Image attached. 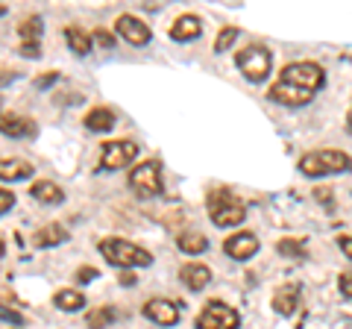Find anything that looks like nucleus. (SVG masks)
<instances>
[{
	"instance_id": "58836bf2",
	"label": "nucleus",
	"mask_w": 352,
	"mask_h": 329,
	"mask_svg": "<svg viewBox=\"0 0 352 329\" xmlns=\"http://www.w3.org/2000/svg\"><path fill=\"white\" fill-rule=\"evenodd\" d=\"M349 127H352V109H349Z\"/></svg>"
},
{
	"instance_id": "a211bd4d",
	"label": "nucleus",
	"mask_w": 352,
	"mask_h": 329,
	"mask_svg": "<svg viewBox=\"0 0 352 329\" xmlns=\"http://www.w3.org/2000/svg\"><path fill=\"white\" fill-rule=\"evenodd\" d=\"M85 127L91 129V133H109V129L115 127V112L106 106H97L85 115Z\"/></svg>"
},
{
	"instance_id": "423d86ee",
	"label": "nucleus",
	"mask_w": 352,
	"mask_h": 329,
	"mask_svg": "<svg viewBox=\"0 0 352 329\" xmlns=\"http://www.w3.org/2000/svg\"><path fill=\"white\" fill-rule=\"evenodd\" d=\"M129 185L138 197H156L162 194V168L159 162H141L138 168H132Z\"/></svg>"
},
{
	"instance_id": "412c9836",
	"label": "nucleus",
	"mask_w": 352,
	"mask_h": 329,
	"mask_svg": "<svg viewBox=\"0 0 352 329\" xmlns=\"http://www.w3.org/2000/svg\"><path fill=\"white\" fill-rule=\"evenodd\" d=\"M65 41H68V47L74 53H80V56H85V53H91V36L88 32H82L80 27H65Z\"/></svg>"
},
{
	"instance_id": "4be33fe9",
	"label": "nucleus",
	"mask_w": 352,
	"mask_h": 329,
	"mask_svg": "<svg viewBox=\"0 0 352 329\" xmlns=\"http://www.w3.org/2000/svg\"><path fill=\"white\" fill-rule=\"evenodd\" d=\"M176 244H179L182 253H188V256H200V253H206L208 241H206V235H200V233H182L179 238H176Z\"/></svg>"
},
{
	"instance_id": "20e7f679",
	"label": "nucleus",
	"mask_w": 352,
	"mask_h": 329,
	"mask_svg": "<svg viewBox=\"0 0 352 329\" xmlns=\"http://www.w3.org/2000/svg\"><path fill=\"white\" fill-rule=\"evenodd\" d=\"M235 65H238L241 74H244L250 83H261L264 76L270 74V68H273V56H270L267 47L250 45V47H244V50H238Z\"/></svg>"
},
{
	"instance_id": "b1692460",
	"label": "nucleus",
	"mask_w": 352,
	"mask_h": 329,
	"mask_svg": "<svg viewBox=\"0 0 352 329\" xmlns=\"http://www.w3.org/2000/svg\"><path fill=\"white\" fill-rule=\"evenodd\" d=\"M18 36H21V45H36L41 36V18H24L18 27Z\"/></svg>"
},
{
	"instance_id": "2eb2a0df",
	"label": "nucleus",
	"mask_w": 352,
	"mask_h": 329,
	"mask_svg": "<svg viewBox=\"0 0 352 329\" xmlns=\"http://www.w3.org/2000/svg\"><path fill=\"white\" fill-rule=\"evenodd\" d=\"M203 32V24H200V18L197 15H179L173 21V27H170V39L173 41H191L197 39Z\"/></svg>"
},
{
	"instance_id": "4c0bfd02",
	"label": "nucleus",
	"mask_w": 352,
	"mask_h": 329,
	"mask_svg": "<svg viewBox=\"0 0 352 329\" xmlns=\"http://www.w3.org/2000/svg\"><path fill=\"white\" fill-rule=\"evenodd\" d=\"M0 15H6V6L3 3H0Z\"/></svg>"
},
{
	"instance_id": "c85d7f7f",
	"label": "nucleus",
	"mask_w": 352,
	"mask_h": 329,
	"mask_svg": "<svg viewBox=\"0 0 352 329\" xmlns=\"http://www.w3.org/2000/svg\"><path fill=\"white\" fill-rule=\"evenodd\" d=\"M91 39H94L100 47H106V50H112V47H115V36H112V32H106V30H97Z\"/></svg>"
},
{
	"instance_id": "72a5a7b5",
	"label": "nucleus",
	"mask_w": 352,
	"mask_h": 329,
	"mask_svg": "<svg viewBox=\"0 0 352 329\" xmlns=\"http://www.w3.org/2000/svg\"><path fill=\"white\" fill-rule=\"evenodd\" d=\"M18 50H21V56H27V59H32V56L38 59V56H41V50H38V41H36V45H21Z\"/></svg>"
},
{
	"instance_id": "473e14b6",
	"label": "nucleus",
	"mask_w": 352,
	"mask_h": 329,
	"mask_svg": "<svg viewBox=\"0 0 352 329\" xmlns=\"http://www.w3.org/2000/svg\"><path fill=\"white\" fill-rule=\"evenodd\" d=\"M91 279H97V270L94 268H80V270H76V282H91Z\"/></svg>"
},
{
	"instance_id": "2f4dec72",
	"label": "nucleus",
	"mask_w": 352,
	"mask_h": 329,
	"mask_svg": "<svg viewBox=\"0 0 352 329\" xmlns=\"http://www.w3.org/2000/svg\"><path fill=\"white\" fill-rule=\"evenodd\" d=\"M338 247L344 250V256L352 262V235H338Z\"/></svg>"
},
{
	"instance_id": "5701e85b",
	"label": "nucleus",
	"mask_w": 352,
	"mask_h": 329,
	"mask_svg": "<svg viewBox=\"0 0 352 329\" xmlns=\"http://www.w3.org/2000/svg\"><path fill=\"white\" fill-rule=\"evenodd\" d=\"M56 306L62 312H80V309H85V297H82V291L65 288L56 294Z\"/></svg>"
},
{
	"instance_id": "6ab92c4d",
	"label": "nucleus",
	"mask_w": 352,
	"mask_h": 329,
	"mask_svg": "<svg viewBox=\"0 0 352 329\" xmlns=\"http://www.w3.org/2000/svg\"><path fill=\"white\" fill-rule=\"evenodd\" d=\"M296 306H300V291H296V285H285L273 294V309L279 315H294Z\"/></svg>"
},
{
	"instance_id": "6e6552de",
	"label": "nucleus",
	"mask_w": 352,
	"mask_h": 329,
	"mask_svg": "<svg viewBox=\"0 0 352 329\" xmlns=\"http://www.w3.org/2000/svg\"><path fill=\"white\" fill-rule=\"evenodd\" d=\"M138 156V145L135 141H109L100 153V168L103 171H120V168H129V162Z\"/></svg>"
},
{
	"instance_id": "f03ea898",
	"label": "nucleus",
	"mask_w": 352,
	"mask_h": 329,
	"mask_svg": "<svg viewBox=\"0 0 352 329\" xmlns=\"http://www.w3.org/2000/svg\"><path fill=\"white\" fill-rule=\"evenodd\" d=\"M206 206H208V217H212L214 226H238L247 217L244 203L226 189H214L212 194H208Z\"/></svg>"
},
{
	"instance_id": "e433bc0d",
	"label": "nucleus",
	"mask_w": 352,
	"mask_h": 329,
	"mask_svg": "<svg viewBox=\"0 0 352 329\" xmlns=\"http://www.w3.org/2000/svg\"><path fill=\"white\" fill-rule=\"evenodd\" d=\"M6 256V244H3V241H0V259H3Z\"/></svg>"
},
{
	"instance_id": "a878e982",
	"label": "nucleus",
	"mask_w": 352,
	"mask_h": 329,
	"mask_svg": "<svg viewBox=\"0 0 352 329\" xmlns=\"http://www.w3.org/2000/svg\"><path fill=\"white\" fill-rule=\"evenodd\" d=\"M238 39V27H226V30H220V36L214 39V50L217 53H223V50H229L232 47V41Z\"/></svg>"
},
{
	"instance_id": "c9c22d12",
	"label": "nucleus",
	"mask_w": 352,
	"mask_h": 329,
	"mask_svg": "<svg viewBox=\"0 0 352 329\" xmlns=\"http://www.w3.org/2000/svg\"><path fill=\"white\" fill-rule=\"evenodd\" d=\"M138 279H135V273H132V270H124V273H120V285H126V288H129V285H135Z\"/></svg>"
},
{
	"instance_id": "c756f323",
	"label": "nucleus",
	"mask_w": 352,
	"mask_h": 329,
	"mask_svg": "<svg viewBox=\"0 0 352 329\" xmlns=\"http://www.w3.org/2000/svg\"><path fill=\"white\" fill-rule=\"evenodd\" d=\"M15 206V194L12 191H6V189H0V215L9 212Z\"/></svg>"
},
{
	"instance_id": "f704fd0d",
	"label": "nucleus",
	"mask_w": 352,
	"mask_h": 329,
	"mask_svg": "<svg viewBox=\"0 0 352 329\" xmlns=\"http://www.w3.org/2000/svg\"><path fill=\"white\" fill-rule=\"evenodd\" d=\"M56 80H59V74H44V76H41V80H38L36 85H38V89H47V85H53Z\"/></svg>"
},
{
	"instance_id": "f257e3e1",
	"label": "nucleus",
	"mask_w": 352,
	"mask_h": 329,
	"mask_svg": "<svg viewBox=\"0 0 352 329\" xmlns=\"http://www.w3.org/2000/svg\"><path fill=\"white\" fill-rule=\"evenodd\" d=\"M100 253L112 262V265H118V268H147V265H153V256L147 253L144 247H138V244H132V241H124V238H103L100 244Z\"/></svg>"
},
{
	"instance_id": "1a4fd4ad",
	"label": "nucleus",
	"mask_w": 352,
	"mask_h": 329,
	"mask_svg": "<svg viewBox=\"0 0 352 329\" xmlns=\"http://www.w3.org/2000/svg\"><path fill=\"white\" fill-rule=\"evenodd\" d=\"M144 317L159 326H173V323H179V306L164 297H153L144 303Z\"/></svg>"
},
{
	"instance_id": "dca6fc26",
	"label": "nucleus",
	"mask_w": 352,
	"mask_h": 329,
	"mask_svg": "<svg viewBox=\"0 0 352 329\" xmlns=\"http://www.w3.org/2000/svg\"><path fill=\"white\" fill-rule=\"evenodd\" d=\"M30 194L36 197L38 203H47V206H56V203H62V200H65V191L59 189L56 182H50V180H38V182H32Z\"/></svg>"
},
{
	"instance_id": "7c9ffc66",
	"label": "nucleus",
	"mask_w": 352,
	"mask_h": 329,
	"mask_svg": "<svg viewBox=\"0 0 352 329\" xmlns=\"http://www.w3.org/2000/svg\"><path fill=\"white\" fill-rule=\"evenodd\" d=\"M338 285H340V291H344V297H349V300H352V273H340Z\"/></svg>"
},
{
	"instance_id": "bb28decb",
	"label": "nucleus",
	"mask_w": 352,
	"mask_h": 329,
	"mask_svg": "<svg viewBox=\"0 0 352 329\" xmlns=\"http://www.w3.org/2000/svg\"><path fill=\"white\" fill-rule=\"evenodd\" d=\"M279 253H282V256H296V259H305V247H302V241L282 238V241H279Z\"/></svg>"
},
{
	"instance_id": "0eeeda50",
	"label": "nucleus",
	"mask_w": 352,
	"mask_h": 329,
	"mask_svg": "<svg viewBox=\"0 0 352 329\" xmlns=\"http://www.w3.org/2000/svg\"><path fill=\"white\" fill-rule=\"evenodd\" d=\"M238 323H241L238 312L232 306L217 303V300L208 303L200 312V317H197V329H238Z\"/></svg>"
},
{
	"instance_id": "4468645a",
	"label": "nucleus",
	"mask_w": 352,
	"mask_h": 329,
	"mask_svg": "<svg viewBox=\"0 0 352 329\" xmlns=\"http://www.w3.org/2000/svg\"><path fill=\"white\" fill-rule=\"evenodd\" d=\"M179 279H182V285H188L191 291H200L212 282V270L200 265V262H188V265L179 268Z\"/></svg>"
},
{
	"instance_id": "f3484780",
	"label": "nucleus",
	"mask_w": 352,
	"mask_h": 329,
	"mask_svg": "<svg viewBox=\"0 0 352 329\" xmlns=\"http://www.w3.org/2000/svg\"><path fill=\"white\" fill-rule=\"evenodd\" d=\"M62 241H68V229L59 224H47V226L36 229V235H32V244L36 247H56Z\"/></svg>"
},
{
	"instance_id": "cd10ccee",
	"label": "nucleus",
	"mask_w": 352,
	"mask_h": 329,
	"mask_svg": "<svg viewBox=\"0 0 352 329\" xmlns=\"http://www.w3.org/2000/svg\"><path fill=\"white\" fill-rule=\"evenodd\" d=\"M0 321H6V323H27V317L21 315V312H15V309H9V306H0Z\"/></svg>"
},
{
	"instance_id": "7ed1b4c3",
	"label": "nucleus",
	"mask_w": 352,
	"mask_h": 329,
	"mask_svg": "<svg viewBox=\"0 0 352 329\" xmlns=\"http://www.w3.org/2000/svg\"><path fill=\"white\" fill-rule=\"evenodd\" d=\"M352 159L340 150H314L300 159V171L305 177H329V173H346Z\"/></svg>"
},
{
	"instance_id": "ddd939ff",
	"label": "nucleus",
	"mask_w": 352,
	"mask_h": 329,
	"mask_svg": "<svg viewBox=\"0 0 352 329\" xmlns=\"http://www.w3.org/2000/svg\"><path fill=\"white\" fill-rule=\"evenodd\" d=\"M0 133L9 138H30V136H36V120L15 115V112H0Z\"/></svg>"
},
{
	"instance_id": "9b49d317",
	"label": "nucleus",
	"mask_w": 352,
	"mask_h": 329,
	"mask_svg": "<svg viewBox=\"0 0 352 329\" xmlns=\"http://www.w3.org/2000/svg\"><path fill=\"white\" fill-rule=\"evenodd\" d=\"M115 30H118L120 39L129 41V45H147V41H150V27L141 18H135V15H120Z\"/></svg>"
},
{
	"instance_id": "aec40b11",
	"label": "nucleus",
	"mask_w": 352,
	"mask_h": 329,
	"mask_svg": "<svg viewBox=\"0 0 352 329\" xmlns=\"http://www.w3.org/2000/svg\"><path fill=\"white\" fill-rule=\"evenodd\" d=\"M32 164L24 159H0V180H30Z\"/></svg>"
},
{
	"instance_id": "39448f33",
	"label": "nucleus",
	"mask_w": 352,
	"mask_h": 329,
	"mask_svg": "<svg viewBox=\"0 0 352 329\" xmlns=\"http://www.w3.org/2000/svg\"><path fill=\"white\" fill-rule=\"evenodd\" d=\"M323 80H326V74H323L320 65H314V62H294L282 71V83H291L296 89H305L311 94L320 89Z\"/></svg>"
},
{
	"instance_id": "393cba45",
	"label": "nucleus",
	"mask_w": 352,
	"mask_h": 329,
	"mask_svg": "<svg viewBox=\"0 0 352 329\" xmlns=\"http://www.w3.org/2000/svg\"><path fill=\"white\" fill-rule=\"evenodd\" d=\"M112 321H115V312L109 309V306H103V309H91V312H88V317H85V323L91 329H103Z\"/></svg>"
},
{
	"instance_id": "f8f14e48",
	"label": "nucleus",
	"mask_w": 352,
	"mask_h": 329,
	"mask_svg": "<svg viewBox=\"0 0 352 329\" xmlns=\"http://www.w3.org/2000/svg\"><path fill=\"white\" fill-rule=\"evenodd\" d=\"M270 100L273 103H282V106H305L308 100H311V92H305V89H296V85L291 83H273L270 85Z\"/></svg>"
},
{
	"instance_id": "9d476101",
	"label": "nucleus",
	"mask_w": 352,
	"mask_h": 329,
	"mask_svg": "<svg viewBox=\"0 0 352 329\" xmlns=\"http://www.w3.org/2000/svg\"><path fill=\"white\" fill-rule=\"evenodd\" d=\"M223 250H226V256H232L238 262H247V259H252L258 253V238L252 233H235V235L226 238Z\"/></svg>"
}]
</instances>
